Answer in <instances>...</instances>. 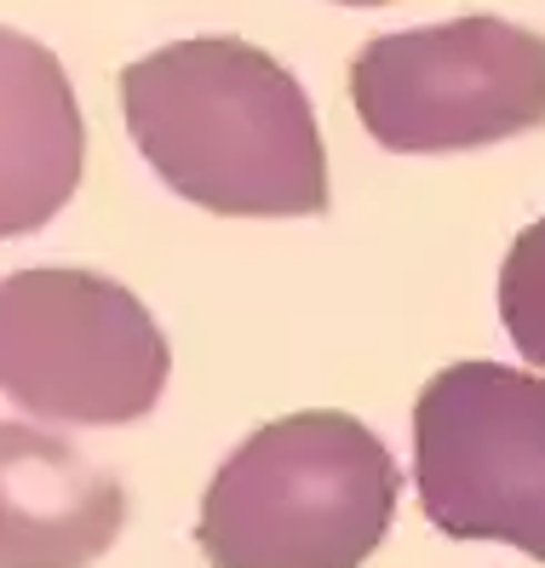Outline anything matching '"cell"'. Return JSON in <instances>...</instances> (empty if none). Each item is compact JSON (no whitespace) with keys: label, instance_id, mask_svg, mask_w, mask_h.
<instances>
[{"label":"cell","instance_id":"1","mask_svg":"<svg viewBox=\"0 0 545 568\" xmlns=\"http://www.w3.org/2000/svg\"><path fill=\"white\" fill-rule=\"evenodd\" d=\"M121 110L161 184L219 219H311L327 155L299 75L253 41L195 36L121 70Z\"/></svg>","mask_w":545,"mask_h":568},{"label":"cell","instance_id":"2","mask_svg":"<svg viewBox=\"0 0 545 568\" xmlns=\"http://www.w3.org/2000/svg\"><path fill=\"white\" fill-rule=\"evenodd\" d=\"M396 459L351 414L259 425L201 494L213 568H362L396 523Z\"/></svg>","mask_w":545,"mask_h":568},{"label":"cell","instance_id":"3","mask_svg":"<svg viewBox=\"0 0 545 568\" xmlns=\"http://www.w3.org/2000/svg\"><path fill=\"white\" fill-rule=\"evenodd\" d=\"M173 374L155 316L121 282L36 264L0 282V390L58 425H132Z\"/></svg>","mask_w":545,"mask_h":568},{"label":"cell","instance_id":"4","mask_svg":"<svg viewBox=\"0 0 545 568\" xmlns=\"http://www.w3.org/2000/svg\"><path fill=\"white\" fill-rule=\"evenodd\" d=\"M351 104L396 155L523 139L545 126V36L488 12L373 36L351 63Z\"/></svg>","mask_w":545,"mask_h":568},{"label":"cell","instance_id":"5","mask_svg":"<svg viewBox=\"0 0 545 568\" xmlns=\"http://www.w3.org/2000/svg\"><path fill=\"white\" fill-rule=\"evenodd\" d=\"M414 483L448 540L545 562V379L499 362L442 367L414 403Z\"/></svg>","mask_w":545,"mask_h":568},{"label":"cell","instance_id":"6","mask_svg":"<svg viewBox=\"0 0 545 568\" xmlns=\"http://www.w3.org/2000/svg\"><path fill=\"white\" fill-rule=\"evenodd\" d=\"M127 528V488L52 430L0 419V568H92Z\"/></svg>","mask_w":545,"mask_h":568},{"label":"cell","instance_id":"7","mask_svg":"<svg viewBox=\"0 0 545 568\" xmlns=\"http://www.w3.org/2000/svg\"><path fill=\"white\" fill-rule=\"evenodd\" d=\"M87 126L52 47L0 23V242L36 236L81 190Z\"/></svg>","mask_w":545,"mask_h":568},{"label":"cell","instance_id":"8","mask_svg":"<svg viewBox=\"0 0 545 568\" xmlns=\"http://www.w3.org/2000/svg\"><path fill=\"white\" fill-rule=\"evenodd\" d=\"M499 316L523 362L545 367V219H534L499 264Z\"/></svg>","mask_w":545,"mask_h":568},{"label":"cell","instance_id":"9","mask_svg":"<svg viewBox=\"0 0 545 568\" xmlns=\"http://www.w3.org/2000/svg\"><path fill=\"white\" fill-rule=\"evenodd\" d=\"M339 7H385V0H339Z\"/></svg>","mask_w":545,"mask_h":568}]
</instances>
